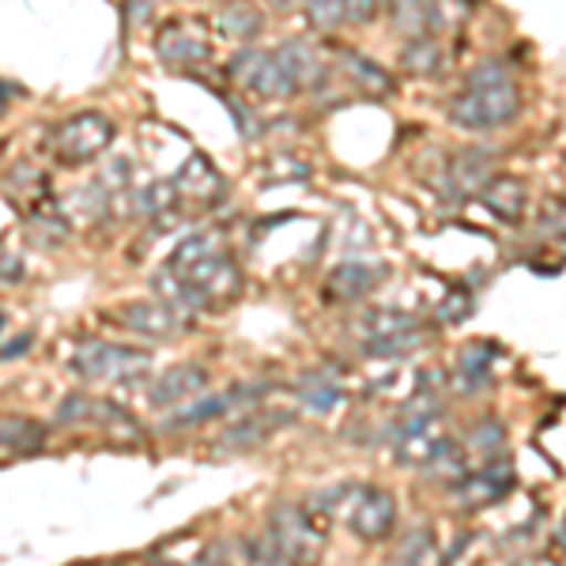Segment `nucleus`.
Instances as JSON below:
<instances>
[{
  "label": "nucleus",
  "mask_w": 566,
  "mask_h": 566,
  "mask_svg": "<svg viewBox=\"0 0 566 566\" xmlns=\"http://www.w3.org/2000/svg\"><path fill=\"white\" fill-rule=\"evenodd\" d=\"M175 193L178 200H189V205H197V208H216L227 200V181L212 167L208 155H189L186 167H181L175 178Z\"/></svg>",
  "instance_id": "obj_7"
},
{
  "label": "nucleus",
  "mask_w": 566,
  "mask_h": 566,
  "mask_svg": "<svg viewBox=\"0 0 566 566\" xmlns=\"http://www.w3.org/2000/svg\"><path fill=\"white\" fill-rule=\"evenodd\" d=\"M348 528L367 544L389 541L397 528V499L386 488H355L348 502Z\"/></svg>",
  "instance_id": "obj_6"
},
{
  "label": "nucleus",
  "mask_w": 566,
  "mask_h": 566,
  "mask_svg": "<svg viewBox=\"0 0 566 566\" xmlns=\"http://www.w3.org/2000/svg\"><path fill=\"white\" fill-rule=\"evenodd\" d=\"M27 276V264L20 253H12V250H4L0 245V283H20Z\"/></svg>",
  "instance_id": "obj_34"
},
{
  "label": "nucleus",
  "mask_w": 566,
  "mask_h": 566,
  "mask_svg": "<svg viewBox=\"0 0 566 566\" xmlns=\"http://www.w3.org/2000/svg\"><path fill=\"white\" fill-rule=\"evenodd\" d=\"M283 4H306V0H283Z\"/></svg>",
  "instance_id": "obj_41"
},
{
  "label": "nucleus",
  "mask_w": 566,
  "mask_h": 566,
  "mask_svg": "<svg viewBox=\"0 0 566 566\" xmlns=\"http://www.w3.org/2000/svg\"><path fill=\"white\" fill-rule=\"evenodd\" d=\"M419 348V333L408 328V333H397V336H378V340H367L363 344V355H374V359H392V355H405Z\"/></svg>",
  "instance_id": "obj_29"
},
{
  "label": "nucleus",
  "mask_w": 566,
  "mask_h": 566,
  "mask_svg": "<svg viewBox=\"0 0 566 566\" xmlns=\"http://www.w3.org/2000/svg\"><path fill=\"white\" fill-rule=\"evenodd\" d=\"M400 65L412 76H434L446 65V42L434 39V34H416V39H408L405 53H400Z\"/></svg>",
  "instance_id": "obj_19"
},
{
  "label": "nucleus",
  "mask_w": 566,
  "mask_h": 566,
  "mask_svg": "<svg viewBox=\"0 0 566 566\" xmlns=\"http://www.w3.org/2000/svg\"><path fill=\"white\" fill-rule=\"evenodd\" d=\"M231 76L250 91L258 103H280V98L295 95V84H291L287 69H283L280 53H264V50H242L239 57L231 61Z\"/></svg>",
  "instance_id": "obj_4"
},
{
  "label": "nucleus",
  "mask_w": 566,
  "mask_h": 566,
  "mask_svg": "<svg viewBox=\"0 0 566 566\" xmlns=\"http://www.w3.org/2000/svg\"><path fill=\"white\" fill-rule=\"evenodd\" d=\"M522 114V91L514 80L499 84H464V91L450 103V122L464 133H491L510 125Z\"/></svg>",
  "instance_id": "obj_1"
},
{
  "label": "nucleus",
  "mask_w": 566,
  "mask_h": 566,
  "mask_svg": "<svg viewBox=\"0 0 566 566\" xmlns=\"http://www.w3.org/2000/svg\"><path fill=\"white\" fill-rule=\"evenodd\" d=\"M528 186L514 175H499L480 189V205L488 208L499 223H522L528 212Z\"/></svg>",
  "instance_id": "obj_10"
},
{
  "label": "nucleus",
  "mask_w": 566,
  "mask_h": 566,
  "mask_svg": "<svg viewBox=\"0 0 566 566\" xmlns=\"http://www.w3.org/2000/svg\"><path fill=\"white\" fill-rule=\"evenodd\" d=\"M386 12L392 27L408 39L427 31V12H431V0H386Z\"/></svg>",
  "instance_id": "obj_26"
},
{
  "label": "nucleus",
  "mask_w": 566,
  "mask_h": 566,
  "mask_svg": "<svg viewBox=\"0 0 566 566\" xmlns=\"http://www.w3.org/2000/svg\"><path fill=\"white\" fill-rule=\"evenodd\" d=\"M148 352L125 348V344H103L91 340L80 344L72 355V374H80L84 381H109V378H129V374L148 370Z\"/></svg>",
  "instance_id": "obj_5"
},
{
  "label": "nucleus",
  "mask_w": 566,
  "mask_h": 566,
  "mask_svg": "<svg viewBox=\"0 0 566 566\" xmlns=\"http://www.w3.org/2000/svg\"><path fill=\"white\" fill-rule=\"evenodd\" d=\"M159 57L170 69H193L212 57V45H208V34L197 31L193 23H170L159 34Z\"/></svg>",
  "instance_id": "obj_9"
},
{
  "label": "nucleus",
  "mask_w": 566,
  "mask_h": 566,
  "mask_svg": "<svg viewBox=\"0 0 566 566\" xmlns=\"http://www.w3.org/2000/svg\"><path fill=\"white\" fill-rule=\"evenodd\" d=\"M363 328H367V340H378V336H397L416 328V317L405 314V310H374V314H367Z\"/></svg>",
  "instance_id": "obj_28"
},
{
  "label": "nucleus",
  "mask_w": 566,
  "mask_h": 566,
  "mask_svg": "<svg viewBox=\"0 0 566 566\" xmlns=\"http://www.w3.org/2000/svg\"><path fill=\"white\" fill-rule=\"evenodd\" d=\"M258 389H239V392H212V397H193V405H181L175 416L167 419V427H200L208 419L227 416L242 397H253Z\"/></svg>",
  "instance_id": "obj_15"
},
{
  "label": "nucleus",
  "mask_w": 566,
  "mask_h": 566,
  "mask_svg": "<svg viewBox=\"0 0 566 566\" xmlns=\"http://www.w3.org/2000/svg\"><path fill=\"white\" fill-rule=\"evenodd\" d=\"M491 359H495V352H491L488 344H476V348H469L461 355L458 381L464 392H480L491 386Z\"/></svg>",
  "instance_id": "obj_24"
},
{
  "label": "nucleus",
  "mask_w": 566,
  "mask_h": 566,
  "mask_svg": "<svg viewBox=\"0 0 566 566\" xmlns=\"http://www.w3.org/2000/svg\"><path fill=\"white\" fill-rule=\"evenodd\" d=\"M510 566H563L555 555H544V552H533V555H522V559H514Z\"/></svg>",
  "instance_id": "obj_36"
},
{
  "label": "nucleus",
  "mask_w": 566,
  "mask_h": 566,
  "mask_svg": "<svg viewBox=\"0 0 566 566\" xmlns=\"http://www.w3.org/2000/svg\"><path fill=\"white\" fill-rule=\"evenodd\" d=\"M242 552H245V563L250 566H295V559H291L287 552L280 547V541L272 536V528L264 525L261 533L245 536L242 541Z\"/></svg>",
  "instance_id": "obj_25"
},
{
  "label": "nucleus",
  "mask_w": 566,
  "mask_h": 566,
  "mask_svg": "<svg viewBox=\"0 0 566 566\" xmlns=\"http://www.w3.org/2000/svg\"><path fill=\"white\" fill-rule=\"evenodd\" d=\"M45 446V427L23 416H0V450L4 453H34Z\"/></svg>",
  "instance_id": "obj_20"
},
{
  "label": "nucleus",
  "mask_w": 566,
  "mask_h": 566,
  "mask_svg": "<svg viewBox=\"0 0 566 566\" xmlns=\"http://www.w3.org/2000/svg\"><path fill=\"white\" fill-rule=\"evenodd\" d=\"M340 61H344V69H348V80L355 84V91H363V95H370V98L392 95V76L381 65H374L370 57H363V53H355V50H340Z\"/></svg>",
  "instance_id": "obj_18"
},
{
  "label": "nucleus",
  "mask_w": 566,
  "mask_h": 566,
  "mask_svg": "<svg viewBox=\"0 0 566 566\" xmlns=\"http://www.w3.org/2000/svg\"><path fill=\"white\" fill-rule=\"evenodd\" d=\"M381 280V269L374 264H363V261H348L328 276V295L333 298H367Z\"/></svg>",
  "instance_id": "obj_17"
},
{
  "label": "nucleus",
  "mask_w": 566,
  "mask_h": 566,
  "mask_svg": "<svg viewBox=\"0 0 566 566\" xmlns=\"http://www.w3.org/2000/svg\"><path fill=\"white\" fill-rule=\"evenodd\" d=\"M4 109H8V91L0 87V114H4Z\"/></svg>",
  "instance_id": "obj_40"
},
{
  "label": "nucleus",
  "mask_w": 566,
  "mask_h": 566,
  "mask_svg": "<svg viewBox=\"0 0 566 566\" xmlns=\"http://www.w3.org/2000/svg\"><path fill=\"white\" fill-rule=\"evenodd\" d=\"M109 140H114V122H109L106 114L87 109V114L69 117V122L53 133L50 148L61 163H65V167H80V163L95 159Z\"/></svg>",
  "instance_id": "obj_3"
},
{
  "label": "nucleus",
  "mask_w": 566,
  "mask_h": 566,
  "mask_svg": "<svg viewBox=\"0 0 566 566\" xmlns=\"http://www.w3.org/2000/svg\"><path fill=\"white\" fill-rule=\"evenodd\" d=\"M469 314H472V295L464 287H453L450 295H446L442 303H438V317H442L446 325H458Z\"/></svg>",
  "instance_id": "obj_32"
},
{
  "label": "nucleus",
  "mask_w": 566,
  "mask_h": 566,
  "mask_svg": "<svg viewBox=\"0 0 566 566\" xmlns=\"http://www.w3.org/2000/svg\"><path fill=\"white\" fill-rule=\"evenodd\" d=\"M386 0H344V20L348 27H370L381 15Z\"/></svg>",
  "instance_id": "obj_33"
},
{
  "label": "nucleus",
  "mask_w": 566,
  "mask_h": 566,
  "mask_svg": "<svg viewBox=\"0 0 566 566\" xmlns=\"http://www.w3.org/2000/svg\"><path fill=\"white\" fill-rule=\"evenodd\" d=\"M295 397L303 400V405L310 408V412H333L336 405H344V381L336 378V374H328V370H310L298 378V386H295Z\"/></svg>",
  "instance_id": "obj_16"
},
{
  "label": "nucleus",
  "mask_w": 566,
  "mask_h": 566,
  "mask_svg": "<svg viewBox=\"0 0 566 566\" xmlns=\"http://www.w3.org/2000/svg\"><path fill=\"white\" fill-rule=\"evenodd\" d=\"M491 181V155L488 151H461L446 167V186L453 197H472Z\"/></svg>",
  "instance_id": "obj_14"
},
{
  "label": "nucleus",
  "mask_w": 566,
  "mask_h": 566,
  "mask_svg": "<svg viewBox=\"0 0 566 566\" xmlns=\"http://www.w3.org/2000/svg\"><path fill=\"white\" fill-rule=\"evenodd\" d=\"M431 555H434V533L427 525H419L412 533H405V541H400L389 566H427Z\"/></svg>",
  "instance_id": "obj_27"
},
{
  "label": "nucleus",
  "mask_w": 566,
  "mask_h": 566,
  "mask_svg": "<svg viewBox=\"0 0 566 566\" xmlns=\"http://www.w3.org/2000/svg\"><path fill=\"white\" fill-rule=\"evenodd\" d=\"M287 423V416H264V412H253V416H245L242 423H234L231 431H227L223 438V446H231V450H250V446H258L264 442L276 427Z\"/></svg>",
  "instance_id": "obj_21"
},
{
  "label": "nucleus",
  "mask_w": 566,
  "mask_h": 566,
  "mask_svg": "<svg viewBox=\"0 0 566 566\" xmlns=\"http://www.w3.org/2000/svg\"><path fill=\"white\" fill-rule=\"evenodd\" d=\"M205 389H208V370L186 363V367H170L167 374H159L148 389V400H151V408H170V405H181V400H193L197 392H205Z\"/></svg>",
  "instance_id": "obj_12"
},
{
  "label": "nucleus",
  "mask_w": 566,
  "mask_h": 566,
  "mask_svg": "<svg viewBox=\"0 0 566 566\" xmlns=\"http://www.w3.org/2000/svg\"><path fill=\"white\" fill-rule=\"evenodd\" d=\"M122 322L133 328V333L148 336V340H170V336L186 333V322L175 306L167 303H129L122 310Z\"/></svg>",
  "instance_id": "obj_11"
},
{
  "label": "nucleus",
  "mask_w": 566,
  "mask_h": 566,
  "mask_svg": "<svg viewBox=\"0 0 566 566\" xmlns=\"http://www.w3.org/2000/svg\"><path fill=\"white\" fill-rule=\"evenodd\" d=\"M472 8L469 0H431V12H427V31L423 34H434V39H450L458 34L464 23H469Z\"/></svg>",
  "instance_id": "obj_22"
},
{
  "label": "nucleus",
  "mask_w": 566,
  "mask_h": 566,
  "mask_svg": "<svg viewBox=\"0 0 566 566\" xmlns=\"http://www.w3.org/2000/svg\"><path fill=\"white\" fill-rule=\"evenodd\" d=\"M216 31L223 34L227 42H250V39H258V31H261V12H253L250 4H231L216 15Z\"/></svg>",
  "instance_id": "obj_23"
},
{
  "label": "nucleus",
  "mask_w": 566,
  "mask_h": 566,
  "mask_svg": "<svg viewBox=\"0 0 566 566\" xmlns=\"http://www.w3.org/2000/svg\"><path fill=\"white\" fill-rule=\"evenodd\" d=\"M27 348H31V336H20V340H12V348L0 352V355H4V359H12V355H20V352H27Z\"/></svg>",
  "instance_id": "obj_38"
},
{
  "label": "nucleus",
  "mask_w": 566,
  "mask_h": 566,
  "mask_svg": "<svg viewBox=\"0 0 566 566\" xmlns=\"http://www.w3.org/2000/svg\"><path fill=\"white\" fill-rule=\"evenodd\" d=\"M269 528L280 541L283 552L295 559V566H314L317 555H322V547H325V536H328V522L325 517H317L306 502L303 506H295V502L276 506L269 517Z\"/></svg>",
  "instance_id": "obj_2"
},
{
  "label": "nucleus",
  "mask_w": 566,
  "mask_h": 566,
  "mask_svg": "<svg viewBox=\"0 0 566 566\" xmlns=\"http://www.w3.org/2000/svg\"><path fill=\"white\" fill-rule=\"evenodd\" d=\"M306 12H310V23H314L317 31L348 27V20H344V0H306Z\"/></svg>",
  "instance_id": "obj_31"
},
{
  "label": "nucleus",
  "mask_w": 566,
  "mask_h": 566,
  "mask_svg": "<svg viewBox=\"0 0 566 566\" xmlns=\"http://www.w3.org/2000/svg\"><path fill=\"white\" fill-rule=\"evenodd\" d=\"M472 446H476L480 453H488V458H495V453L506 450V427H502L499 419H480V423L472 427Z\"/></svg>",
  "instance_id": "obj_30"
},
{
  "label": "nucleus",
  "mask_w": 566,
  "mask_h": 566,
  "mask_svg": "<svg viewBox=\"0 0 566 566\" xmlns=\"http://www.w3.org/2000/svg\"><path fill=\"white\" fill-rule=\"evenodd\" d=\"M514 488V469H510V461H491L483 464L480 472H469V476H461L458 483V502L464 510H488L495 506V502L506 499V491Z\"/></svg>",
  "instance_id": "obj_8"
},
{
  "label": "nucleus",
  "mask_w": 566,
  "mask_h": 566,
  "mask_svg": "<svg viewBox=\"0 0 566 566\" xmlns=\"http://www.w3.org/2000/svg\"><path fill=\"white\" fill-rule=\"evenodd\" d=\"M155 4H159V0H129V20L133 23H144L151 15Z\"/></svg>",
  "instance_id": "obj_37"
},
{
  "label": "nucleus",
  "mask_w": 566,
  "mask_h": 566,
  "mask_svg": "<svg viewBox=\"0 0 566 566\" xmlns=\"http://www.w3.org/2000/svg\"><path fill=\"white\" fill-rule=\"evenodd\" d=\"M555 544H559L563 552H566V517H563V522H559V528H555Z\"/></svg>",
  "instance_id": "obj_39"
},
{
  "label": "nucleus",
  "mask_w": 566,
  "mask_h": 566,
  "mask_svg": "<svg viewBox=\"0 0 566 566\" xmlns=\"http://www.w3.org/2000/svg\"><path fill=\"white\" fill-rule=\"evenodd\" d=\"M544 227L547 231H559L566 234V197H555L544 205Z\"/></svg>",
  "instance_id": "obj_35"
},
{
  "label": "nucleus",
  "mask_w": 566,
  "mask_h": 566,
  "mask_svg": "<svg viewBox=\"0 0 566 566\" xmlns=\"http://www.w3.org/2000/svg\"><path fill=\"white\" fill-rule=\"evenodd\" d=\"M276 53H280V61H283V69H287V76H291V84H295V91H314V87H322L325 80H328V65H325L322 53H317L310 42L287 39Z\"/></svg>",
  "instance_id": "obj_13"
},
{
  "label": "nucleus",
  "mask_w": 566,
  "mask_h": 566,
  "mask_svg": "<svg viewBox=\"0 0 566 566\" xmlns=\"http://www.w3.org/2000/svg\"><path fill=\"white\" fill-rule=\"evenodd\" d=\"M0 328H4V314H0Z\"/></svg>",
  "instance_id": "obj_42"
}]
</instances>
